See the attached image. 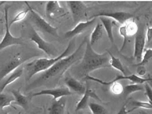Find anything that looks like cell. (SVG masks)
<instances>
[{"instance_id":"1","label":"cell","mask_w":152,"mask_h":114,"mask_svg":"<svg viewBox=\"0 0 152 114\" xmlns=\"http://www.w3.org/2000/svg\"><path fill=\"white\" fill-rule=\"evenodd\" d=\"M110 66L109 51L104 54H98L93 50L90 43L86 42V50L84 51L82 62L80 64V72L83 75H87L93 70Z\"/></svg>"},{"instance_id":"2","label":"cell","mask_w":152,"mask_h":114,"mask_svg":"<svg viewBox=\"0 0 152 114\" xmlns=\"http://www.w3.org/2000/svg\"><path fill=\"white\" fill-rule=\"evenodd\" d=\"M85 43H86V39H84L83 42L81 43L80 46L78 47V49L75 50L74 52L71 54V55H69V56L65 57V58H63V59H61L60 61H58L57 63L54 64L51 68H49L48 70L44 71V73H43V74L40 76L37 80L34 81L35 86H36L37 84H39V82H43V81L49 79V78H51V77H55V76L63 74V73L66 71V70L68 69L70 66H72L73 64L76 63V62L80 59L81 48H82V46L85 44Z\"/></svg>"},{"instance_id":"3","label":"cell","mask_w":152,"mask_h":114,"mask_svg":"<svg viewBox=\"0 0 152 114\" xmlns=\"http://www.w3.org/2000/svg\"><path fill=\"white\" fill-rule=\"evenodd\" d=\"M74 43H75L74 40H71V41L68 43V46L66 47V49L57 57H54V58H51V59L39 58V59L34 60L33 62H31L29 65H27V67H30V72H29V76H28L29 79H30L33 75L36 74V73L46 71V70L51 68L55 63H57L58 61H60L61 59L67 57V55L73 51V48H74V45H75Z\"/></svg>"},{"instance_id":"4","label":"cell","mask_w":152,"mask_h":114,"mask_svg":"<svg viewBox=\"0 0 152 114\" xmlns=\"http://www.w3.org/2000/svg\"><path fill=\"white\" fill-rule=\"evenodd\" d=\"M27 7H28L29 11L31 13V17H32V20H33L34 24L36 25V27L39 29L40 31L44 32V33H48L52 36H58V32H57V28L56 27H53L52 25H50L45 19H43L41 16H40L36 11H34L32 9V7L29 5L28 2H25Z\"/></svg>"},{"instance_id":"5","label":"cell","mask_w":152,"mask_h":114,"mask_svg":"<svg viewBox=\"0 0 152 114\" xmlns=\"http://www.w3.org/2000/svg\"><path fill=\"white\" fill-rule=\"evenodd\" d=\"M4 17H5V35L2 39L1 43H0V50H3L4 48L6 47H9V46H12V45H21L23 44V39L21 37H14L12 36L11 32L9 30V26L8 25V8H5V14H4Z\"/></svg>"},{"instance_id":"6","label":"cell","mask_w":152,"mask_h":114,"mask_svg":"<svg viewBox=\"0 0 152 114\" xmlns=\"http://www.w3.org/2000/svg\"><path fill=\"white\" fill-rule=\"evenodd\" d=\"M146 44V33L144 32V28L142 26L138 28L135 36V43H134V58L136 59L138 63L142 61L143 58V50Z\"/></svg>"},{"instance_id":"7","label":"cell","mask_w":152,"mask_h":114,"mask_svg":"<svg viewBox=\"0 0 152 114\" xmlns=\"http://www.w3.org/2000/svg\"><path fill=\"white\" fill-rule=\"evenodd\" d=\"M29 37H30V39L37 45V47L39 48V49H41L42 51H44L48 56H50V57L53 56L54 54H55V51L57 52V50H55V48L51 44H49V43L46 42L45 40L38 34V32L35 30L34 28H32L30 30Z\"/></svg>"},{"instance_id":"8","label":"cell","mask_w":152,"mask_h":114,"mask_svg":"<svg viewBox=\"0 0 152 114\" xmlns=\"http://www.w3.org/2000/svg\"><path fill=\"white\" fill-rule=\"evenodd\" d=\"M95 17H107V18H111L113 19L116 22H119L122 25V24L126 23L127 21H129V19H131L133 17L132 14H130L128 12H124V11H116V12H99L97 14L93 15L91 17V19H93Z\"/></svg>"},{"instance_id":"9","label":"cell","mask_w":152,"mask_h":114,"mask_svg":"<svg viewBox=\"0 0 152 114\" xmlns=\"http://www.w3.org/2000/svg\"><path fill=\"white\" fill-rule=\"evenodd\" d=\"M72 94H73V92L70 90L69 88L59 87V88H54V89H45V90L36 92V93L32 94V97L39 96V95H51L54 100H57L60 98V97L69 96V95H72Z\"/></svg>"},{"instance_id":"10","label":"cell","mask_w":152,"mask_h":114,"mask_svg":"<svg viewBox=\"0 0 152 114\" xmlns=\"http://www.w3.org/2000/svg\"><path fill=\"white\" fill-rule=\"evenodd\" d=\"M26 60L27 59H21V58H19V57H17V58L15 57V58L11 59L10 61H8L7 63L2 65V67H1V79L4 80L5 76L10 74V73H12L13 71H15L16 69H18L19 66H20V65Z\"/></svg>"},{"instance_id":"11","label":"cell","mask_w":152,"mask_h":114,"mask_svg":"<svg viewBox=\"0 0 152 114\" xmlns=\"http://www.w3.org/2000/svg\"><path fill=\"white\" fill-rule=\"evenodd\" d=\"M94 22H95V19H91V20L85 21V22H78L77 25H76L72 30L67 31L66 33L64 34V37L65 38H72V37L76 36V35L82 33V32L85 31L86 29H88L92 24H94Z\"/></svg>"},{"instance_id":"12","label":"cell","mask_w":152,"mask_h":114,"mask_svg":"<svg viewBox=\"0 0 152 114\" xmlns=\"http://www.w3.org/2000/svg\"><path fill=\"white\" fill-rule=\"evenodd\" d=\"M68 6L70 8V11L72 13L73 19L75 21L79 20L84 14V10H85V5L80 1H68L67 2Z\"/></svg>"},{"instance_id":"13","label":"cell","mask_w":152,"mask_h":114,"mask_svg":"<svg viewBox=\"0 0 152 114\" xmlns=\"http://www.w3.org/2000/svg\"><path fill=\"white\" fill-rule=\"evenodd\" d=\"M65 83H66L67 87L72 92H75V93L80 94V95H84V93H85L86 86H84L80 81H78L77 79H75V78H73V77L66 78Z\"/></svg>"},{"instance_id":"14","label":"cell","mask_w":152,"mask_h":114,"mask_svg":"<svg viewBox=\"0 0 152 114\" xmlns=\"http://www.w3.org/2000/svg\"><path fill=\"white\" fill-rule=\"evenodd\" d=\"M90 96L93 97V98H95V99H99V97L97 96V95L95 94L90 88H89V85L87 84V85H86V91H85V93H84V95H83L82 99H81L80 101L77 103V105H76V111H79L81 109H84V108H86L88 106V100H89V97H90Z\"/></svg>"},{"instance_id":"15","label":"cell","mask_w":152,"mask_h":114,"mask_svg":"<svg viewBox=\"0 0 152 114\" xmlns=\"http://www.w3.org/2000/svg\"><path fill=\"white\" fill-rule=\"evenodd\" d=\"M66 105V99L62 98L59 100H54V102L51 104V106L48 108L49 114H63Z\"/></svg>"},{"instance_id":"16","label":"cell","mask_w":152,"mask_h":114,"mask_svg":"<svg viewBox=\"0 0 152 114\" xmlns=\"http://www.w3.org/2000/svg\"><path fill=\"white\" fill-rule=\"evenodd\" d=\"M100 21H101L103 27H104L105 31L107 33V36L109 38V40L111 43H114V38H113V26L116 24V21H114L113 19L111 18H107V17H100Z\"/></svg>"},{"instance_id":"17","label":"cell","mask_w":152,"mask_h":114,"mask_svg":"<svg viewBox=\"0 0 152 114\" xmlns=\"http://www.w3.org/2000/svg\"><path fill=\"white\" fill-rule=\"evenodd\" d=\"M22 73H23V68H22V67H19L18 69H16L15 71H13L11 74L9 75V77H8L6 80H2L1 89H0V90H1V93L4 91V89H5L6 86H8L9 84H11L13 81H15L16 79H18V78L22 75Z\"/></svg>"},{"instance_id":"18","label":"cell","mask_w":152,"mask_h":114,"mask_svg":"<svg viewBox=\"0 0 152 114\" xmlns=\"http://www.w3.org/2000/svg\"><path fill=\"white\" fill-rule=\"evenodd\" d=\"M103 25H102V23H98L96 25V27L94 28V30L93 32L91 33V37H90V45L91 46H93L95 43H96L98 40L103 36Z\"/></svg>"},{"instance_id":"19","label":"cell","mask_w":152,"mask_h":114,"mask_svg":"<svg viewBox=\"0 0 152 114\" xmlns=\"http://www.w3.org/2000/svg\"><path fill=\"white\" fill-rule=\"evenodd\" d=\"M144 86L142 84H129L124 87L123 89V94L124 96L127 97L129 96L130 94L134 93V92H138V91H143L144 90Z\"/></svg>"},{"instance_id":"20","label":"cell","mask_w":152,"mask_h":114,"mask_svg":"<svg viewBox=\"0 0 152 114\" xmlns=\"http://www.w3.org/2000/svg\"><path fill=\"white\" fill-rule=\"evenodd\" d=\"M11 93L13 94V96L15 97V102L16 104L20 105L21 107L23 108H27V105H28V99H27L26 96H24L17 90H11Z\"/></svg>"},{"instance_id":"21","label":"cell","mask_w":152,"mask_h":114,"mask_svg":"<svg viewBox=\"0 0 152 114\" xmlns=\"http://www.w3.org/2000/svg\"><path fill=\"white\" fill-rule=\"evenodd\" d=\"M109 55H110V66H112L113 68H115L116 70H119V71H120L123 75H126L127 71L123 67V65H122L120 60H119L117 57L113 56L110 52H109Z\"/></svg>"},{"instance_id":"22","label":"cell","mask_w":152,"mask_h":114,"mask_svg":"<svg viewBox=\"0 0 152 114\" xmlns=\"http://www.w3.org/2000/svg\"><path fill=\"white\" fill-rule=\"evenodd\" d=\"M58 10H60V6L57 1H49L46 5V15L49 19L52 18V14Z\"/></svg>"},{"instance_id":"23","label":"cell","mask_w":152,"mask_h":114,"mask_svg":"<svg viewBox=\"0 0 152 114\" xmlns=\"http://www.w3.org/2000/svg\"><path fill=\"white\" fill-rule=\"evenodd\" d=\"M13 101H15V97H11L9 96L8 94H5L2 92L1 94H0V107L3 109L4 107L6 106H10V107H13L11 103ZM14 108V107H13Z\"/></svg>"},{"instance_id":"24","label":"cell","mask_w":152,"mask_h":114,"mask_svg":"<svg viewBox=\"0 0 152 114\" xmlns=\"http://www.w3.org/2000/svg\"><path fill=\"white\" fill-rule=\"evenodd\" d=\"M129 105L132 108L129 111L131 112L132 110H134L135 108H144V109H152V105L149 102H143V101H137V100H134V101H131L129 103Z\"/></svg>"},{"instance_id":"25","label":"cell","mask_w":152,"mask_h":114,"mask_svg":"<svg viewBox=\"0 0 152 114\" xmlns=\"http://www.w3.org/2000/svg\"><path fill=\"white\" fill-rule=\"evenodd\" d=\"M89 109L91 110L92 114H106L107 113V111L104 107L94 102L89 103Z\"/></svg>"},{"instance_id":"26","label":"cell","mask_w":152,"mask_h":114,"mask_svg":"<svg viewBox=\"0 0 152 114\" xmlns=\"http://www.w3.org/2000/svg\"><path fill=\"white\" fill-rule=\"evenodd\" d=\"M152 59V49H146L145 50V53H144V56H143L142 58V61L140 62V63H137L135 64V66L138 67V66H144L146 63H148L149 61H150Z\"/></svg>"},{"instance_id":"27","label":"cell","mask_w":152,"mask_h":114,"mask_svg":"<svg viewBox=\"0 0 152 114\" xmlns=\"http://www.w3.org/2000/svg\"><path fill=\"white\" fill-rule=\"evenodd\" d=\"M124 24H125V26H126V28H127V32H128V35H134V34H136L138 28H137L136 23H135L134 21L129 20V21H127V22L124 23Z\"/></svg>"},{"instance_id":"28","label":"cell","mask_w":152,"mask_h":114,"mask_svg":"<svg viewBox=\"0 0 152 114\" xmlns=\"http://www.w3.org/2000/svg\"><path fill=\"white\" fill-rule=\"evenodd\" d=\"M123 89L124 87L122 86V84L119 82V81L110 85V91L115 95H119V94L123 93Z\"/></svg>"},{"instance_id":"29","label":"cell","mask_w":152,"mask_h":114,"mask_svg":"<svg viewBox=\"0 0 152 114\" xmlns=\"http://www.w3.org/2000/svg\"><path fill=\"white\" fill-rule=\"evenodd\" d=\"M119 33H120V35H122V37H123V44H122V47H121V49H123L127 43V38L129 36L125 24H122V25L119 27Z\"/></svg>"},{"instance_id":"30","label":"cell","mask_w":152,"mask_h":114,"mask_svg":"<svg viewBox=\"0 0 152 114\" xmlns=\"http://www.w3.org/2000/svg\"><path fill=\"white\" fill-rule=\"evenodd\" d=\"M27 13H28V10H23V11H20L11 20V22H10V25H12V24H14V23H17V22H20V21H22L23 19L26 17Z\"/></svg>"},{"instance_id":"31","label":"cell","mask_w":152,"mask_h":114,"mask_svg":"<svg viewBox=\"0 0 152 114\" xmlns=\"http://www.w3.org/2000/svg\"><path fill=\"white\" fill-rule=\"evenodd\" d=\"M145 93H146V96L148 97L149 103L152 105V88L148 83L145 84Z\"/></svg>"},{"instance_id":"32","label":"cell","mask_w":152,"mask_h":114,"mask_svg":"<svg viewBox=\"0 0 152 114\" xmlns=\"http://www.w3.org/2000/svg\"><path fill=\"white\" fill-rule=\"evenodd\" d=\"M152 40V25H149L146 31V43H149Z\"/></svg>"},{"instance_id":"33","label":"cell","mask_w":152,"mask_h":114,"mask_svg":"<svg viewBox=\"0 0 152 114\" xmlns=\"http://www.w3.org/2000/svg\"><path fill=\"white\" fill-rule=\"evenodd\" d=\"M145 73H146L145 67H143V66H138V69H137V75H138V76L142 77V76L144 75Z\"/></svg>"},{"instance_id":"34","label":"cell","mask_w":152,"mask_h":114,"mask_svg":"<svg viewBox=\"0 0 152 114\" xmlns=\"http://www.w3.org/2000/svg\"><path fill=\"white\" fill-rule=\"evenodd\" d=\"M129 112H130L129 110H128V111L126 110V106H125V105H123V106H122V107L120 108V110L118 111V113H117V114H128Z\"/></svg>"},{"instance_id":"35","label":"cell","mask_w":152,"mask_h":114,"mask_svg":"<svg viewBox=\"0 0 152 114\" xmlns=\"http://www.w3.org/2000/svg\"><path fill=\"white\" fill-rule=\"evenodd\" d=\"M140 114H148V113H146L145 111H141V112H140Z\"/></svg>"},{"instance_id":"36","label":"cell","mask_w":152,"mask_h":114,"mask_svg":"<svg viewBox=\"0 0 152 114\" xmlns=\"http://www.w3.org/2000/svg\"><path fill=\"white\" fill-rule=\"evenodd\" d=\"M149 85L151 86V88H152V81H150V84H149Z\"/></svg>"},{"instance_id":"37","label":"cell","mask_w":152,"mask_h":114,"mask_svg":"<svg viewBox=\"0 0 152 114\" xmlns=\"http://www.w3.org/2000/svg\"><path fill=\"white\" fill-rule=\"evenodd\" d=\"M4 114H8V112H4Z\"/></svg>"},{"instance_id":"38","label":"cell","mask_w":152,"mask_h":114,"mask_svg":"<svg viewBox=\"0 0 152 114\" xmlns=\"http://www.w3.org/2000/svg\"><path fill=\"white\" fill-rule=\"evenodd\" d=\"M79 114H83V113H81V112H80V113H79Z\"/></svg>"}]
</instances>
